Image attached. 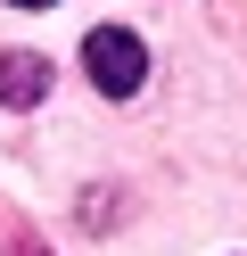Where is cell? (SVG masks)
<instances>
[{"label":"cell","mask_w":247,"mask_h":256,"mask_svg":"<svg viewBox=\"0 0 247 256\" xmlns=\"http://www.w3.org/2000/svg\"><path fill=\"white\" fill-rule=\"evenodd\" d=\"M82 66H91V83L107 91V100H132L148 74V50L140 34H124V25H99V34H82Z\"/></svg>","instance_id":"6da1fadb"},{"label":"cell","mask_w":247,"mask_h":256,"mask_svg":"<svg viewBox=\"0 0 247 256\" xmlns=\"http://www.w3.org/2000/svg\"><path fill=\"white\" fill-rule=\"evenodd\" d=\"M49 91V58H25V50H0V108H33Z\"/></svg>","instance_id":"7a4b0ae2"},{"label":"cell","mask_w":247,"mask_h":256,"mask_svg":"<svg viewBox=\"0 0 247 256\" xmlns=\"http://www.w3.org/2000/svg\"><path fill=\"white\" fill-rule=\"evenodd\" d=\"M8 8H49V0H8Z\"/></svg>","instance_id":"3957f363"}]
</instances>
